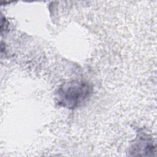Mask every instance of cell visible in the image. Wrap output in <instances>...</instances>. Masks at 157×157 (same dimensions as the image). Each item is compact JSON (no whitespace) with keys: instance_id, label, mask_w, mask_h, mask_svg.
<instances>
[{"instance_id":"1","label":"cell","mask_w":157,"mask_h":157,"mask_svg":"<svg viewBox=\"0 0 157 157\" xmlns=\"http://www.w3.org/2000/svg\"><path fill=\"white\" fill-rule=\"evenodd\" d=\"M91 88L83 81H72L63 84L57 92L60 105L69 109L80 107L90 97Z\"/></svg>"}]
</instances>
